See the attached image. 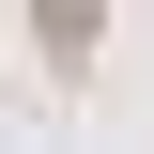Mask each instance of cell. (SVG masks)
<instances>
[{
	"label": "cell",
	"mask_w": 154,
	"mask_h": 154,
	"mask_svg": "<svg viewBox=\"0 0 154 154\" xmlns=\"http://www.w3.org/2000/svg\"><path fill=\"white\" fill-rule=\"evenodd\" d=\"M31 16H46V62H62V77L93 62V0H31Z\"/></svg>",
	"instance_id": "obj_1"
}]
</instances>
